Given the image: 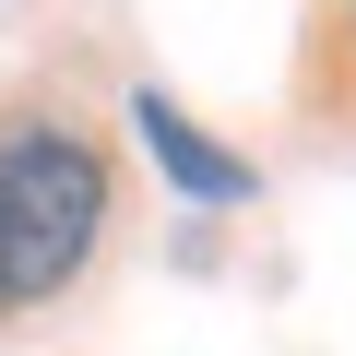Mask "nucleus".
<instances>
[{"label": "nucleus", "mask_w": 356, "mask_h": 356, "mask_svg": "<svg viewBox=\"0 0 356 356\" xmlns=\"http://www.w3.org/2000/svg\"><path fill=\"white\" fill-rule=\"evenodd\" d=\"M131 131H143V154H154L191 202H250V154L202 143V119L178 107V95H131Z\"/></svg>", "instance_id": "obj_2"}, {"label": "nucleus", "mask_w": 356, "mask_h": 356, "mask_svg": "<svg viewBox=\"0 0 356 356\" xmlns=\"http://www.w3.org/2000/svg\"><path fill=\"white\" fill-rule=\"evenodd\" d=\"M107 226V166L83 131L60 119H13L0 131V309H36L95 261Z\"/></svg>", "instance_id": "obj_1"}]
</instances>
